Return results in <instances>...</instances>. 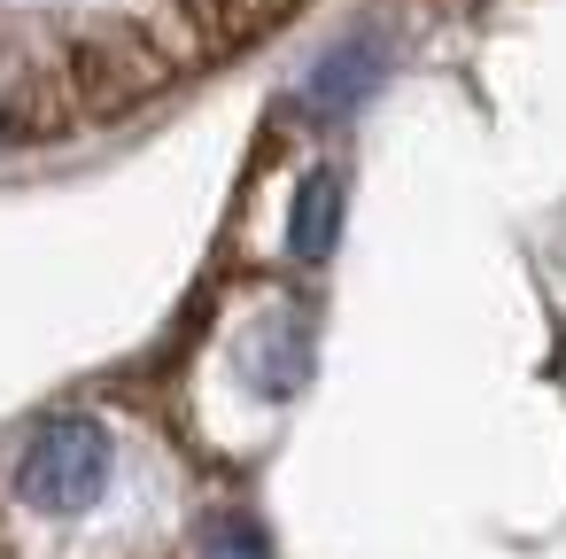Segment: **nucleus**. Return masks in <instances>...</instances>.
Masks as SVG:
<instances>
[{
    "instance_id": "nucleus-1",
    "label": "nucleus",
    "mask_w": 566,
    "mask_h": 559,
    "mask_svg": "<svg viewBox=\"0 0 566 559\" xmlns=\"http://www.w3.org/2000/svg\"><path fill=\"white\" fill-rule=\"evenodd\" d=\"M102 489H109V427L86 420V412L40 420L32 443H24V458H17V497H24L32 513L71 520V513H86Z\"/></svg>"
},
{
    "instance_id": "nucleus-2",
    "label": "nucleus",
    "mask_w": 566,
    "mask_h": 559,
    "mask_svg": "<svg viewBox=\"0 0 566 559\" xmlns=\"http://www.w3.org/2000/svg\"><path fill=\"white\" fill-rule=\"evenodd\" d=\"M164 79H171V55H156V48L133 40V32H94V40H78V55H71L78 110H94V117H117V110L148 102Z\"/></svg>"
},
{
    "instance_id": "nucleus-3",
    "label": "nucleus",
    "mask_w": 566,
    "mask_h": 559,
    "mask_svg": "<svg viewBox=\"0 0 566 559\" xmlns=\"http://www.w3.org/2000/svg\"><path fill=\"white\" fill-rule=\"evenodd\" d=\"M71 110H78L71 71H17L9 86H0V141H17V148L55 141L71 125Z\"/></svg>"
},
{
    "instance_id": "nucleus-4",
    "label": "nucleus",
    "mask_w": 566,
    "mask_h": 559,
    "mask_svg": "<svg viewBox=\"0 0 566 559\" xmlns=\"http://www.w3.org/2000/svg\"><path fill=\"white\" fill-rule=\"evenodd\" d=\"M373 79H380V40H373V32H349L342 48L318 55V71H311V86H303V110H311V117H349V110L373 94Z\"/></svg>"
},
{
    "instance_id": "nucleus-5",
    "label": "nucleus",
    "mask_w": 566,
    "mask_h": 559,
    "mask_svg": "<svg viewBox=\"0 0 566 559\" xmlns=\"http://www.w3.org/2000/svg\"><path fill=\"white\" fill-rule=\"evenodd\" d=\"M342 241V172H311L295 187V210H287V257L295 265H326Z\"/></svg>"
},
{
    "instance_id": "nucleus-6",
    "label": "nucleus",
    "mask_w": 566,
    "mask_h": 559,
    "mask_svg": "<svg viewBox=\"0 0 566 559\" xmlns=\"http://www.w3.org/2000/svg\"><path fill=\"white\" fill-rule=\"evenodd\" d=\"M272 24V0H187V40L195 48H233Z\"/></svg>"
},
{
    "instance_id": "nucleus-7",
    "label": "nucleus",
    "mask_w": 566,
    "mask_h": 559,
    "mask_svg": "<svg viewBox=\"0 0 566 559\" xmlns=\"http://www.w3.org/2000/svg\"><path fill=\"white\" fill-rule=\"evenodd\" d=\"M202 559H272V551H264V536L249 528V513H210V528H202Z\"/></svg>"
},
{
    "instance_id": "nucleus-8",
    "label": "nucleus",
    "mask_w": 566,
    "mask_h": 559,
    "mask_svg": "<svg viewBox=\"0 0 566 559\" xmlns=\"http://www.w3.org/2000/svg\"><path fill=\"white\" fill-rule=\"evenodd\" d=\"M311 381V350H303V327H280V342L264 350V389L272 396H287V389H303Z\"/></svg>"
}]
</instances>
